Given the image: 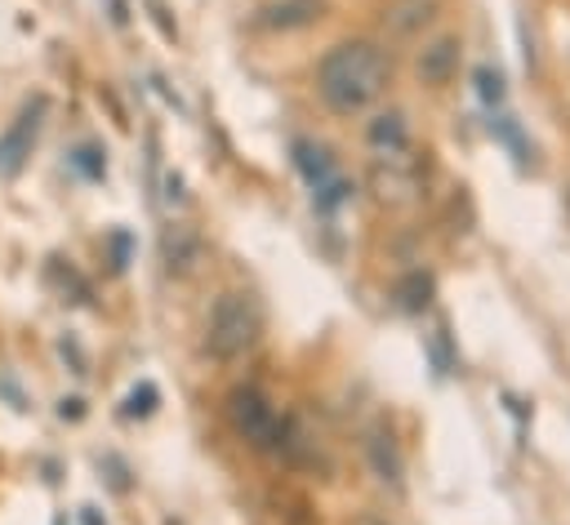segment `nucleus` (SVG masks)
Returning <instances> with one entry per match:
<instances>
[{"instance_id": "f257e3e1", "label": "nucleus", "mask_w": 570, "mask_h": 525, "mask_svg": "<svg viewBox=\"0 0 570 525\" xmlns=\"http://www.w3.org/2000/svg\"><path fill=\"white\" fill-rule=\"evenodd\" d=\"M383 85H388V58L370 41H344L316 63V94L339 116L366 112L383 94Z\"/></svg>"}, {"instance_id": "f03ea898", "label": "nucleus", "mask_w": 570, "mask_h": 525, "mask_svg": "<svg viewBox=\"0 0 570 525\" xmlns=\"http://www.w3.org/2000/svg\"><path fill=\"white\" fill-rule=\"evenodd\" d=\"M259 308L246 294H219L205 325V347L214 361H236L259 343Z\"/></svg>"}, {"instance_id": "7ed1b4c3", "label": "nucleus", "mask_w": 570, "mask_h": 525, "mask_svg": "<svg viewBox=\"0 0 570 525\" xmlns=\"http://www.w3.org/2000/svg\"><path fill=\"white\" fill-rule=\"evenodd\" d=\"M227 418H232V427H236V436L246 446H255V450H281V442H286V418L277 414V405L259 392V388H236L232 396H227Z\"/></svg>"}, {"instance_id": "20e7f679", "label": "nucleus", "mask_w": 570, "mask_h": 525, "mask_svg": "<svg viewBox=\"0 0 570 525\" xmlns=\"http://www.w3.org/2000/svg\"><path fill=\"white\" fill-rule=\"evenodd\" d=\"M41 112H45V103L23 108V116H19L5 134H0V179H14V174L23 169V160L32 156L36 130H41Z\"/></svg>"}, {"instance_id": "39448f33", "label": "nucleus", "mask_w": 570, "mask_h": 525, "mask_svg": "<svg viewBox=\"0 0 570 525\" xmlns=\"http://www.w3.org/2000/svg\"><path fill=\"white\" fill-rule=\"evenodd\" d=\"M325 14V0H272L255 14V27L264 32H299V27H312L316 19Z\"/></svg>"}, {"instance_id": "423d86ee", "label": "nucleus", "mask_w": 570, "mask_h": 525, "mask_svg": "<svg viewBox=\"0 0 570 525\" xmlns=\"http://www.w3.org/2000/svg\"><path fill=\"white\" fill-rule=\"evenodd\" d=\"M160 258H166V268L170 272H192L197 262H201V236H197V227H188V223H170L166 227V236H160Z\"/></svg>"}, {"instance_id": "0eeeda50", "label": "nucleus", "mask_w": 570, "mask_h": 525, "mask_svg": "<svg viewBox=\"0 0 570 525\" xmlns=\"http://www.w3.org/2000/svg\"><path fill=\"white\" fill-rule=\"evenodd\" d=\"M366 138H370V147L379 152V160H396V156H405V147H411V130H405V116H401V112L375 116L370 130H366Z\"/></svg>"}, {"instance_id": "6e6552de", "label": "nucleus", "mask_w": 570, "mask_h": 525, "mask_svg": "<svg viewBox=\"0 0 570 525\" xmlns=\"http://www.w3.org/2000/svg\"><path fill=\"white\" fill-rule=\"evenodd\" d=\"M455 67H459V41H450V36L433 41V45L420 54V80H424V85H446V80L455 76Z\"/></svg>"}, {"instance_id": "1a4fd4ad", "label": "nucleus", "mask_w": 570, "mask_h": 525, "mask_svg": "<svg viewBox=\"0 0 570 525\" xmlns=\"http://www.w3.org/2000/svg\"><path fill=\"white\" fill-rule=\"evenodd\" d=\"M294 165L303 169V179H308V188H312V192L339 179V165H335V156L325 152V147H316V143H294Z\"/></svg>"}, {"instance_id": "9d476101", "label": "nucleus", "mask_w": 570, "mask_h": 525, "mask_svg": "<svg viewBox=\"0 0 570 525\" xmlns=\"http://www.w3.org/2000/svg\"><path fill=\"white\" fill-rule=\"evenodd\" d=\"M366 455H370V468L379 472V481L401 485V455H396V446H392V436H388V432H370Z\"/></svg>"}, {"instance_id": "9b49d317", "label": "nucleus", "mask_w": 570, "mask_h": 525, "mask_svg": "<svg viewBox=\"0 0 570 525\" xmlns=\"http://www.w3.org/2000/svg\"><path fill=\"white\" fill-rule=\"evenodd\" d=\"M428 299H433V277L411 272V277L396 281V308H401V312H424Z\"/></svg>"}, {"instance_id": "f8f14e48", "label": "nucleus", "mask_w": 570, "mask_h": 525, "mask_svg": "<svg viewBox=\"0 0 570 525\" xmlns=\"http://www.w3.org/2000/svg\"><path fill=\"white\" fill-rule=\"evenodd\" d=\"M348 192H353V188H348V179H344V174H339V179H335V183H325V188H316L312 197H316V210H325V214H335V210H339V205L348 201Z\"/></svg>"}, {"instance_id": "ddd939ff", "label": "nucleus", "mask_w": 570, "mask_h": 525, "mask_svg": "<svg viewBox=\"0 0 570 525\" xmlns=\"http://www.w3.org/2000/svg\"><path fill=\"white\" fill-rule=\"evenodd\" d=\"M477 94L485 103H504V76L491 71V67H477Z\"/></svg>"}, {"instance_id": "4468645a", "label": "nucleus", "mask_w": 570, "mask_h": 525, "mask_svg": "<svg viewBox=\"0 0 570 525\" xmlns=\"http://www.w3.org/2000/svg\"><path fill=\"white\" fill-rule=\"evenodd\" d=\"M71 165L86 174V179H103V169H108V160L99 156V147H80V152L71 156Z\"/></svg>"}, {"instance_id": "2eb2a0df", "label": "nucleus", "mask_w": 570, "mask_h": 525, "mask_svg": "<svg viewBox=\"0 0 570 525\" xmlns=\"http://www.w3.org/2000/svg\"><path fill=\"white\" fill-rule=\"evenodd\" d=\"M152 410H156V388H152V383H143L138 392H130L125 418H143V414H152Z\"/></svg>"}, {"instance_id": "dca6fc26", "label": "nucleus", "mask_w": 570, "mask_h": 525, "mask_svg": "<svg viewBox=\"0 0 570 525\" xmlns=\"http://www.w3.org/2000/svg\"><path fill=\"white\" fill-rule=\"evenodd\" d=\"M58 414H63V418H80V401H63Z\"/></svg>"}, {"instance_id": "f3484780", "label": "nucleus", "mask_w": 570, "mask_h": 525, "mask_svg": "<svg viewBox=\"0 0 570 525\" xmlns=\"http://www.w3.org/2000/svg\"><path fill=\"white\" fill-rule=\"evenodd\" d=\"M357 525H388V521H379V516H361Z\"/></svg>"}]
</instances>
